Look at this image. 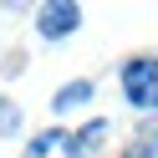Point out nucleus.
Masks as SVG:
<instances>
[{
  "instance_id": "4",
  "label": "nucleus",
  "mask_w": 158,
  "mask_h": 158,
  "mask_svg": "<svg viewBox=\"0 0 158 158\" xmlns=\"http://www.w3.org/2000/svg\"><path fill=\"white\" fill-rule=\"evenodd\" d=\"M87 97H92V82H72V87H61V92H56V112H72V107H82Z\"/></svg>"
},
{
  "instance_id": "5",
  "label": "nucleus",
  "mask_w": 158,
  "mask_h": 158,
  "mask_svg": "<svg viewBox=\"0 0 158 158\" xmlns=\"http://www.w3.org/2000/svg\"><path fill=\"white\" fill-rule=\"evenodd\" d=\"M10 133H21V112H15V102L0 97V138H10Z\"/></svg>"
},
{
  "instance_id": "2",
  "label": "nucleus",
  "mask_w": 158,
  "mask_h": 158,
  "mask_svg": "<svg viewBox=\"0 0 158 158\" xmlns=\"http://www.w3.org/2000/svg\"><path fill=\"white\" fill-rule=\"evenodd\" d=\"M123 92H127L133 107L158 112V61H153V56H138V61L123 66Z\"/></svg>"
},
{
  "instance_id": "1",
  "label": "nucleus",
  "mask_w": 158,
  "mask_h": 158,
  "mask_svg": "<svg viewBox=\"0 0 158 158\" xmlns=\"http://www.w3.org/2000/svg\"><path fill=\"white\" fill-rule=\"evenodd\" d=\"M97 133H102V127H87V138L66 133V127H46V133H36L31 143H26V158H82Z\"/></svg>"
},
{
  "instance_id": "3",
  "label": "nucleus",
  "mask_w": 158,
  "mask_h": 158,
  "mask_svg": "<svg viewBox=\"0 0 158 158\" xmlns=\"http://www.w3.org/2000/svg\"><path fill=\"white\" fill-rule=\"evenodd\" d=\"M36 26H41L46 41H61V36H72L77 26H82V5H72V0H51V5L36 10Z\"/></svg>"
}]
</instances>
